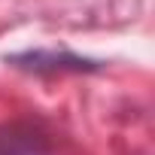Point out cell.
Segmentation results:
<instances>
[{
  "label": "cell",
  "mask_w": 155,
  "mask_h": 155,
  "mask_svg": "<svg viewBox=\"0 0 155 155\" xmlns=\"http://www.w3.org/2000/svg\"><path fill=\"white\" fill-rule=\"evenodd\" d=\"M0 155H43V146L34 131L6 128L0 131Z\"/></svg>",
  "instance_id": "obj_2"
},
{
  "label": "cell",
  "mask_w": 155,
  "mask_h": 155,
  "mask_svg": "<svg viewBox=\"0 0 155 155\" xmlns=\"http://www.w3.org/2000/svg\"><path fill=\"white\" fill-rule=\"evenodd\" d=\"M15 67L31 70V73H61V70H97L94 61L79 58V55H70V52H25V55H12L9 58Z\"/></svg>",
  "instance_id": "obj_1"
}]
</instances>
